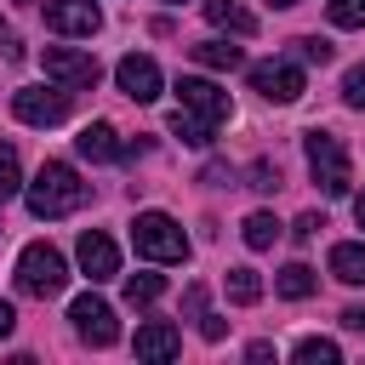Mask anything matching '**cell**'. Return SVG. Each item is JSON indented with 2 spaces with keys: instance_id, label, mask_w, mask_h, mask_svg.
Listing matches in <instances>:
<instances>
[{
  "instance_id": "cell-5",
  "label": "cell",
  "mask_w": 365,
  "mask_h": 365,
  "mask_svg": "<svg viewBox=\"0 0 365 365\" xmlns=\"http://www.w3.org/2000/svg\"><path fill=\"white\" fill-rule=\"evenodd\" d=\"M40 68H46V80H57V86H68V91H91V86L103 80L97 57H91V51H74V46H46Z\"/></svg>"
},
{
  "instance_id": "cell-16",
  "label": "cell",
  "mask_w": 365,
  "mask_h": 365,
  "mask_svg": "<svg viewBox=\"0 0 365 365\" xmlns=\"http://www.w3.org/2000/svg\"><path fill=\"white\" fill-rule=\"evenodd\" d=\"M331 274L342 285H365V245H354V240L331 245Z\"/></svg>"
},
{
  "instance_id": "cell-29",
  "label": "cell",
  "mask_w": 365,
  "mask_h": 365,
  "mask_svg": "<svg viewBox=\"0 0 365 365\" xmlns=\"http://www.w3.org/2000/svg\"><path fill=\"white\" fill-rule=\"evenodd\" d=\"M319 228H325V217H319V211H302V217H297V240H314Z\"/></svg>"
},
{
  "instance_id": "cell-33",
  "label": "cell",
  "mask_w": 365,
  "mask_h": 365,
  "mask_svg": "<svg viewBox=\"0 0 365 365\" xmlns=\"http://www.w3.org/2000/svg\"><path fill=\"white\" fill-rule=\"evenodd\" d=\"M0 51H6V57H23V51H17V34H11L6 23H0Z\"/></svg>"
},
{
  "instance_id": "cell-8",
  "label": "cell",
  "mask_w": 365,
  "mask_h": 365,
  "mask_svg": "<svg viewBox=\"0 0 365 365\" xmlns=\"http://www.w3.org/2000/svg\"><path fill=\"white\" fill-rule=\"evenodd\" d=\"M177 103H182V108H188L194 120H205L211 131H217V125H222V120L234 114L228 91H217L211 80H194V74H182V80H177Z\"/></svg>"
},
{
  "instance_id": "cell-23",
  "label": "cell",
  "mask_w": 365,
  "mask_h": 365,
  "mask_svg": "<svg viewBox=\"0 0 365 365\" xmlns=\"http://www.w3.org/2000/svg\"><path fill=\"white\" fill-rule=\"evenodd\" d=\"M171 137H182L188 148H205V143H211V125H205V120H194L188 108H177V114H171Z\"/></svg>"
},
{
  "instance_id": "cell-13",
  "label": "cell",
  "mask_w": 365,
  "mask_h": 365,
  "mask_svg": "<svg viewBox=\"0 0 365 365\" xmlns=\"http://www.w3.org/2000/svg\"><path fill=\"white\" fill-rule=\"evenodd\" d=\"M74 148H80V160H97V165H108V160H125V154H131V148L120 143V131H114L108 120L86 125V131L74 137Z\"/></svg>"
},
{
  "instance_id": "cell-32",
  "label": "cell",
  "mask_w": 365,
  "mask_h": 365,
  "mask_svg": "<svg viewBox=\"0 0 365 365\" xmlns=\"http://www.w3.org/2000/svg\"><path fill=\"white\" fill-rule=\"evenodd\" d=\"M342 325H348V331H359V336H365V308H342Z\"/></svg>"
},
{
  "instance_id": "cell-10",
  "label": "cell",
  "mask_w": 365,
  "mask_h": 365,
  "mask_svg": "<svg viewBox=\"0 0 365 365\" xmlns=\"http://www.w3.org/2000/svg\"><path fill=\"white\" fill-rule=\"evenodd\" d=\"M46 29L51 34H97L103 29V11L91 0H46Z\"/></svg>"
},
{
  "instance_id": "cell-14",
  "label": "cell",
  "mask_w": 365,
  "mask_h": 365,
  "mask_svg": "<svg viewBox=\"0 0 365 365\" xmlns=\"http://www.w3.org/2000/svg\"><path fill=\"white\" fill-rule=\"evenodd\" d=\"M177 348H182V331H177L171 319L137 325V359H177Z\"/></svg>"
},
{
  "instance_id": "cell-15",
  "label": "cell",
  "mask_w": 365,
  "mask_h": 365,
  "mask_svg": "<svg viewBox=\"0 0 365 365\" xmlns=\"http://www.w3.org/2000/svg\"><path fill=\"white\" fill-rule=\"evenodd\" d=\"M205 17H211L217 29H228V34H257V17H251L240 0H205Z\"/></svg>"
},
{
  "instance_id": "cell-34",
  "label": "cell",
  "mask_w": 365,
  "mask_h": 365,
  "mask_svg": "<svg viewBox=\"0 0 365 365\" xmlns=\"http://www.w3.org/2000/svg\"><path fill=\"white\" fill-rule=\"evenodd\" d=\"M11 325H17V308H11V302H0V336H11Z\"/></svg>"
},
{
  "instance_id": "cell-28",
  "label": "cell",
  "mask_w": 365,
  "mask_h": 365,
  "mask_svg": "<svg viewBox=\"0 0 365 365\" xmlns=\"http://www.w3.org/2000/svg\"><path fill=\"white\" fill-rule=\"evenodd\" d=\"M251 188H257V194H274V188H279V171H274L268 160H257V165H251Z\"/></svg>"
},
{
  "instance_id": "cell-20",
  "label": "cell",
  "mask_w": 365,
  "mask_h": 365,
  "mask_svg": "<svg viewBox=\"0 0 365 365\" xmlns=\"http://www.w3.org/2000/svg\"><path fill=\"white\" fill-rule=\"evenodd\" d=\"M274 240H279V222H274V211H251V217H245V245H251V251H268Z\"/></svg>"
},
{
  "instance_id": "cell-7",
  "label": "cell",
  "mask_w": 365,
  "mask_h": 365,
  "mask_svg": "<svg viewBox=\"0 0 365 365\" xmlns=\"http://www.w3.org/2000/svg\"><path fill=\"white\" fill-rule=\"evenodd\" d=\"M68 319H74V336L91 342V348H114V342H120V319H114V308H108L103 297H91V291L68 302Z\"/></svg>"
},
{
  "instance_id": "cell-4",
  "label": "cell",
  "mask_w": 365,
  "mask_h": 365,
  "mask_svg": "<svg viewBox=\"0 0 365 365\" xmlns=\"http://www.w3.org/2000/svg\"><path fill=\"white\" fill-rule=\"evenodd\" d=\"M302 148H308V171H314V182L331 194V200H342L348 188H354V165H348V148L331 137V131H308L302 137Z\"/></svg>"
},
{
  "instance_id": "cell-22",
  "label": "cell",
  "mask_w": 365,
  "mask_h": 365,
  "mask_svg": "<svg viewBox=\"0 0 365 365\" xmlns=\"http://www.w3.org/2000/svg\"><path fill=\"white\" fill-rule=\"evenodd\" d=\"M336 359H342V348L331 336H302L297 342V365H336Z\"/></svg>"
},
{
  "instance_id": "cell-36",
  "label": "cell",
  "mask_w": 365,
  "mask_h": 365,
  "mask_svg": "<svg viewBox=\"0 0 365 365\" xmlns=\"http://www.w3.org/2000/svg\"><path fill=\"white\" fill-rule=\"evenodd\" d=\"M274 6H297V0H274Z\"/></svg>"
},
{
  "instance_id": "cell-17",
  "label": "cell",
  "mask_w": 365,
  "mask_h": 365,
  "mask_svg": "<svg viewBox=\"0 0 365 365\" xmlns=\"http://www.w3.org/2000/svg\"><path fill=\"white\" fill-rule=\"evenodd\" d=\"M274 285H279V297H285V302H302V297H314L319 274H314L308 262H291V268H279V279H274Z\"/></svg>"
},
{
  "instance_id": "cell-26",
  "label": "cell",
  "mask_w": 365,
  "mask_h": 365,
  "mask_svg": "<svg viewBox=\"0 0 365 365\" xmlns=\"http://www.w3.org/2000/svg\"><path fill=\"white\" fill-rule=\"evenodd\" d=\"M342 103H348V108H365V63H354V68L342 74Z\"/></svg>"
},
{
  "instance_id": "cell-12",
  "label": "cell",
  "mask_w": 365,
  "mask_h": 365,
  "mask_svg": "<svg viewBox=\"0 0 365 365\" xmlns=\"http://www.w3.org/2000/svg\"><path fill=\"white\" fill-rule=\"evenodd\" d=\"M74 257H80V268H86V279H91V285L120 274V251H114V240H108L103 228H86V234H80V245H74Z\"/></svg>"
},
{
  "instance_id": "cell-19",
  "label": "cell",
  "mask_w": 365,
  "mask_h": 365,
  "mask_svg": "<svg viewBox=\"0 0 365 365\" xmlns=\"http://www.w3.org/2000/svg\"><path fill=\"white\" fill-rule=\"evenodd\" d=\"M257 297H262V274H257V268H228V302L251 308Z\"/></svg>"
},
{
  "instance_id": "cell-27",
  "label": "cell",
  "mask_w": 365,
  "mask_h": 365,
  "mask_svg": "<svg viewBox=\"0 0 365 365\" xmlns=\"http://www.w3.org/2000/svg\"><path fill=\"white\" fill-rule=\"evenodd\" d=\"M297 57H302V63H331V40L302 34V40H297Z\"/></svg>"
},
{
  "instance_id": "cell-2",
  "label": "cell",
  "mask_w": 365,
  "mask_h": 365,
  "mask_svg": "<svg viewBox=\"0 0 365 365\" xmlns=\"http://www.w3.org/2000/svg\"><path fill=\"white\" fill-rule=\"evenodd\" d=\"M131 245H137V257H148V262H188V234H182V222L165 217V211H137Z\"/></svg>"
},
{
  "instance_id": "cell-35",
  "label": "cell",
  "mask_w": 365,
  "mask_h": 365,
  "mask_svg": "<svg viewBox=\"0 0 365 365\" xmlns=\"http://www.w3.org/2000/svg\"><path fill=\"white\" fill-rule=\"evenodd\" d=\"M354 217H359V228H365V194H359V200H354Z\"/></svg>"
},
{
  "instance_id": "cell-9",
  "label": "cell",
  "mask_w": 365,
  "mask_h": 365,
  "mask_svg": "<svg viewBox=\"0 0 365 365\" xmlns=\"http://www.w3.org/2000/svg\"><path fill=\"white\" fill-rule=\"evenodd\" d=\"M251 91H262L268 103H297L302 97V68L297 63H279V57L274 63H257L251 68Z\"/></svg>"
},
{
  "instance_id": "cell-21",
  "label": "cell",
  "mask_w": 365,
  "mask_h": 365,
  "mask_svg": "<svg viewBox=\"0 0 365 365\" xmlns=\"http://www.w3.org/2000/svg\"><path fill=\"white\" fill-rule=\"evenodd\" d=\"M160 291H165V279H160V274H125V302H131V308L160 302Z\"/></svg>"
},
{
  "instance_id": "cell-6",
  "label": "cell",
  "mask_w": 365,
  "mask_h": 365,
  "mask_svg": "<svg viewBox=\"0 0 365 365\" xmlns=\"http://www.w3.org/2000/svg\"><path fill=\"white\" fill-rule=\"evenodd\" d=\"M11 114L23 125H63L68 120V86H23V91H11Z\"/></svg>"
},
{
  "instance_id": "cell-31",
  "label": "cell",
  "mask_w": 365,
  "mask_h": 365,
  "mask_svg": "<svg viewBox=\"0 0 365 365\" xmlns=\"http://www.w3.org/2000/svg\"><path fill=\"white\" fill-rule=\"evenodd\" d=\"M182 308H188V314L200 319V314H205V285H188V297H182Z\"/></svg>"
},
{
  "instance_id": "cell-25",
  "label": "cell",
  "mask_w": 365,
  "mask_h": 365,
  "mask_svg": "<svg viewBox=\"0 0 365 365\" xmlns=\"http://www.w3.org/2000/svg\"><path fill=\"white\" fill-rule=\"evenodd\" d=\"M331 23L336 29H365V0H331Z\"/></svg>"
},
{
  "instance_id": "cell-18",
  "label": "cell",
  "mask_w": 365,
  "mask_h": 365,
  "mask_svg": "<svg viewBox=\"0 0 365 365\" xmlns=\"http://www.w3.org/2000/svg\"><path fill=\"white\" fill-rule=\"evenodd\" d=\"M188 57L205 63V68H240V63H245L240 46H228V40H200V46H188Z\"/></svg>"
},
{
  "instance_id": "cell-3",
  "label": "cell",
  "mask_w": 365,
  "mask_h": 365,
  "mask_svg": "<svg viewBox=\"0 0 365 365\" xmlns=\"http://www.w3.org/2000/svg\"><path fill=\"white\" fill-rule=\"evenodd\" d=\"M63 285H68V262H63V251L46 245V240L23 245V257H17V291L46 302V297H57Z\"/></svg>"
},
{
  "instance_id": "cell-11",
  "label": "cell",
  "mask_w": 365,
  "mask_h": 365,
  "mask_svg": "<svg viewBox=\"0 0 365 365\" xmlns=\"http://www.w3.org/2000/svg\"><path fill=\"white\" fill-rule=\"evenodd\" d=\"M114 80H120V91H125L131 103H154V97H160V63H154V57H137V51L120 57V63H114Z\"/></svg>"
},
{
  "instance_id": "cell-1",
  "label": "cell",
  "mask_w": 365,
  "mask_h": 365,
  "mask_svg": "<svg viewBox=\"0 0 365 365\" xmlns=\"http://www.w3.org/2000/svg\"><path fill=\"white\" fill-rule=\"evenodd\" d=\"M86 182H80V171L74 165H63V160H46L40 165V177L29 182V211L40 217V222H51V217H68V211H80L86 205Z\"/></svg>"
},
{
  "instance_id": "cell-24",
  "label": "cell",
  "mask_w": 365,
  "mask_h": 365,
  "mask_svg": "<svg viewBox=\"0 0 365 365\" xmlns=\"http://www.w3.org/2000/svg\"><path fill=\"white\" fill-rule=\"evenodd\" d=\"M23 188V165H17V148L11 143H0V200H11Z\"/></svg>"
},
{
  "instance_id": "cell-30",
  "label": "cell",
  "mask_w": 365,
  "mask_h": 365,
  "mask_svg": "<svg viewBox=\"0 0 365 365\" xmlns=\"http://www.w3.org/2000/svg\"><path fill=\"white\" fill-rule=\"evenodd\" d=\"M222 331H228V325H222L217 314H200V336H205V342H222Z\"/></svg>"
}]
</instances>
